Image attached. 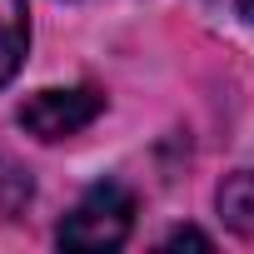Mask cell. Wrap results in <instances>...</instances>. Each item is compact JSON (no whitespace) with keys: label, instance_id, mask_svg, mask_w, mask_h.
Masks as SVG:
<instances>
[{"label":"cell","instance_id":"obj_1","mask_svg":"<svg viewBox=\"0 0 254 254\" xmlns=\"http://www.w3.org/2000/svg\"><path fill=\"white\" fill-rule=\"evenodd\" d=\"M135 229V194L105 180L95 190H85V199L65 214L60 224V244L65 249H120Z\"/></svg>","mask_w":254,"mask_h":254},{"label":"cell","instance_id":"obj_2","mask_svg":"<svg viewBox=\"0 0 254 254\" xmlns=\"http://www.w3.org/2000/svg\"><path fill=\"white\" fill-rule=\"evenodd\" d=\"M100 110H105V95H100L95 85H75V90H40V95H30V100L20 105V125H25L35 140L55 145V140L80 135L85 125H95V120H100Z\"/></svg>","mask_w":254,"mask_h":254},{"label":"cell","instance_id":"obj_3","mask_svg":"<svg viewBox=\"0 0 254 254\" xmlns=\"http://www.w3.org/2000/svg\"><path fill=\"white\" fill-rule=\"evenodd\" d=\"M214 204H219V219H224L239 239H254V170H234V175H224Z\"/></svg>","mask_w":254,"mask_h":254},{"label":"cell","instance_id":"obj_4","mask_svg":"<svg viewBox=\"0 0 254 254\" xmlns=\"http://www.w3.org/2000/svg\"><path fill=\"white\" fill-rule=\"evenodd\" d=\"M30 45V20H25V0H0V85H5Z\"/></svg>","mask_w":254,"mask_h":254},{"label":"cell","instance_id":"obj_5","mask_svg":"<svg viewBox=\"0 0 254 254\" xmlns=\"http://www.w3.org/2000/svg\"><path fill=\"white\" fill-rule=\"evenodd\" d=\"M30 194H35L30 175H25L20 165H10V160H0V214H5V219H15V214L30 204Z\"/></svg>","mask_w":254,"mask_h":254},{"label":"cell","instance_id":"obj_6","mask_svg":"<svg viewBox=\"0 0 254 254\" xmlns=\"http://www.w3.org/2000/svg\"><path fill=\"white\" fill-rule=\"evenodd\" d=\"M165 244H170V249H175V244H194V249H209V234H199V229H175Z\"/></svg>","mask_w":254,"mask_h":254},{"label":"cell","instance_id":"obj_7","mask_svg":"<svg viewBox=\"0 0 254 254\" xmlns=\"http://www.w3.org/2000/svg\"><path fill=\"white\" fill-rule=\"evenodd\" d=\"M234 5H239V15H244V20L254 25V0H234Z\"/></svg>","mask_w":254,"mask_h":254}]
</instances>
